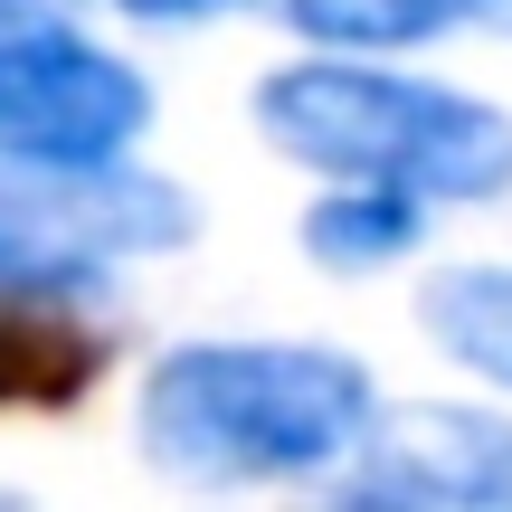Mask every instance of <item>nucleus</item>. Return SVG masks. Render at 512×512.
<instances>
[{
	"label": "nucleus",
	"instance_id": "obj_10",
	"mask_svg": "<svg viewBox=\"0 0 512 512\" xmlns=\"http://www.w3.org/2000/svg\"><path fill=\"white\" fill-rule=\"evenodd\" d=\"M124 19H143V29H209V19L228 10H256V0H114Z\"/></svg>",
	"mask_w": 512,
	"mask_h": 512
},
{
	"label": "nucleus",
	"instance_id": "obj_6",
	"mask_svg": "<svg viewBox=\"0 0 512 512\" xmlns=\"http://www.w3.org/2000/svg\"><path fill=\"white\" fill-rule=\"evenodd\" d=\"M105 380V332L57 294H0V408H76Z\"/></svg>",
	"mask_w": 512,
	"mask_h": 512
},
{
	"label": "nucleus",
	"instance_id": "obj_11",
	"mask_svg": "<svg viewBox=\"0 0 512 512\" xmlns=\"http://www.w3.org/2000/svg\"><path fill=\"white\" fill-rule=\"evenodd\" d=\"M503 38H512V0H503Z\"/></svg>",
	"mask_w": 512,
	"mask_h": 512
},
{
	"label": "nucleus",
	"instance_id": "obj_9",
	"mask_svg": "<svg viewBox=\"0 0 512 512\" xmlns=\"http://www.w3.org/2000/svg\"><path fill=\"white\" fill-rule=\"evenodd\" d=\"M418 323L456 370L512 389V266H446L418 285Z\"/></svg>",
	"mask_w": 512,
	"mask_h": 512
},
{
	"label": "nucleus",
	"instance_id": "obj_1",
	"mask_svg": "<svg viewBox=\"0 0 512 512\" xmlns=\"http://www.w3.org/2000/svg\"><path fill=\"white\" fill-rule=\"evenodd\" d=\"M380 427V389L332 342H171L143 370V465L200 494L332 484Z\"/></svg>",
	"mask_w": 512,
	"mask_h": 512
},
{
	"label": "nucleus",
	"instance_id": "obj_3",
	"mask_svg": "<svg viewBox=\"0 0 512 512\" xmlns=\"http://www.w3.org/2000/svg\"><path fill=\"white\" fill-rule=\"evenodd\" d=\"M200 238V200L162 171L124 162H57L0 143V294L86 304L105 275L171 256Z\"/></svg>",
	"mask_w": 512,
	"mask_h": 512
},
{
	"label": "nucleus",
	"instance_id": "obj_2",
	"mask_svg": "<svg viewBox=\"0 0 512 512\" xmlns=\"http://www.w3.org/2000/svg\"><path fill=\"white\" fill-rule=\"evenodd\" d=\"M256 133L313 181H389L437 209L512 190V114L475 86L370 67L361 48H313L256 86Z\"/></svg>",
	"mask_w": 512,
	"mask_h": 512
},
{
	"label": "nucleus",
	"instance_id": "obj_7",
	"mask_svg": "<svg viewBox=\"0 0 512 512\" xmlns=\"http://www.w3.org/2000/svg\"><path fill=\"white\" fill-rule=\"evenodd\" d=\"M427 219H437V200H418V190H389V181H332L323 200L304 209V256L323 275H389L408 266V256L427 247Z\"/></svg>",
	"mask_w": 512,
	"mask_h": 512
},
{
	"label": "nucleus",
	"instance_id": "obj_5",
	"mask_svg": "<svg viewBox=\"0 0 512 512\" xmlns=\"http://www.w3.org/2000/svg\"><path fill=\"white\" fill-rule=\"evenodd\" d=\"M370 512H512V418L456 399L380 408L370 446L323 484Z\"/></svg>",
	"mask_w": 512,
	"mask_h": 512
},
{
	"label": "nucleus",
	"instance_id": "obj_4",
	"mask_svg": "<svg viewBox=\"0 0 512 512\" xmlns=\"http://www.w3.org/2000/svg\"><path fill=\"white\" fill-rule=\"evenodd\" d=\"M152 133V76L67 0H0V143L57 152V162H124Z\"/></svg>",
	"mask_w": 512,
	"mask_h": 512
},
{
	"label": "nucleus",
	"instance_id": "obj_8",
	"mask_svg": "<svg viewBox=\"0 0 512 512\" xmlns=\"http://www.w3.org/2000/svg\"><path fill=\"white\" fill-rule=\"evenodd\" d=\"M275 10L304 48H361V57H399L456 29H503V0H275Z\"/></svg>",
	"mask_w": 512,
	"mask_h": 512
}]
</instances>
